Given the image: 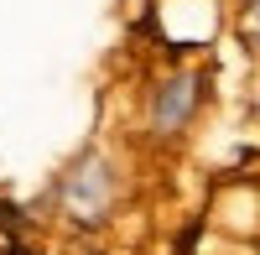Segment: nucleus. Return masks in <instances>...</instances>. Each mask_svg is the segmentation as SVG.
<instances>
[{"label": "nucleus", "instance_id": "obj_1", "mask_svg": "<svg viewBox=\"0 0 260 255\" xmlns=\"http://www.w3.org/2000/svg\"><path fill=\"white\" fill-rule=\"evenodd\" d=\"M110 198H115V172L99 156H83L68 172V182H62V208L83 224H99L110 214Z\"/></svg>", "mask_w": 260, "mask_h": 255}, {"label": "nucleus", "instance_id": "obj_3", "mask_svg": "<svg viewBox=\"0 0 260 255\" xmlns=\"http://www.w3.org/2000/svg\"><path fill=\"white\" fill-rule=\"evenodd\" d=\"M255 26H260V6H255Z\"/></svg>", "mask_w": 260, "mask_h": 255}, {"label": "nucleus", "instance_id": "obj_2", "mask_svg": "<svg viewBox=\"0 0 260 255\" xmlns=\"http://www.w3.org/2000/svg\"><path fill=\"white\" fill-rule=\"evenodd\" d=\"M198 94H203L198 73H172L167 83H156V94H151V131L156 136H177L192 120V110H198Z\"/></svg>", "mask_w": 260, "mask_h": 255}]
</instances>
